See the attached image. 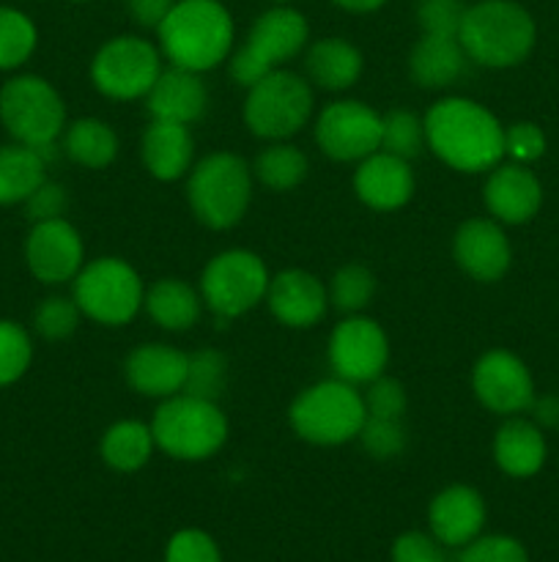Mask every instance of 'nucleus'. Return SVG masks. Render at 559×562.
Masks as SVG:
<instances>
[{"label": "nucleus", "mask_w": 559, "mask_h": 562, "mask_svg": "<svg viewBox=\"0 0 559 562\" xmlns=\"http://www.w3.org/2000/svg\"><path fill=\"white\" fill-rule=\"evenodd\" d=\"M427 148L460 173H486L504 157V126L466 97H444L425 113Z\"/></svg>", "instance_id": "nucleus-1"}, {"label": "nucleus", "mask_w": 559, "mask_h": 562, "mask_svg": "<svg viewBox=\"0 0 559 562\" xmlns=\"http://www.w3.org/2000/svg\"><path fill=\"white\" fill-rule=\"evenodd\" d=\"M157 36L162 58L197 75L233 53V20L219 0H175Z\"/></svg>", "instance_id": "nucleus-2"}, {"label": "nucleus", "mask_w": 559, "mask_h": 562, "mask_svg": "<svg viewBox=\"0 0 559 562\" xmlns=\"http://www.w3.org/2000/svg\"><path fill=\"white\" fill-rule=\"evenodd\" d=\"M537 38L535 20L513 0H480L466 5L458 42L469 60L488 69H510L526 60Z\"/></svg>", "instance_id": "nucleus-3"}, {"label": "nucleus", "mask_w": 559, "mask_h": 562, "mask_svg": "<svg viewBox=\"0 0 559 562\" xmlns=\"http://www.w3.org/2000/svg\"><path fill=\"white\" fill-rule=\"evenodd\" d=\"M0 124L11 140L47 159L66 130V104L49 80L16 75L0 88Z\"/></svg>", "instance_id": "nucleus-4"}, {"label": "nucleus", "mask_w": 559, "mask_h": 562, "mask_svg": "<svg viewBox=\"0 0 559 562\" xmlns=\"http://www.w3.org/2000/svg\"><path fill=\"white\" fill-rule=\"evenodd\" d=\"M288 420L296 437L305 442L334 448V445H345L360 437L367 420L365 398L356 384L334 376L301 390L290 404Z\"/></svg>", "instance_id": "nucleus-5"}, {"label": "nucleus", "mask_w": 559, "mask_h": 562, "mask_svg": "<svg viewBox=\"0 0 559 562\" xmlns=\"http://www.w3.org/2000/svg\"><path fill=\"white\" fill-rule=\"evenodd\" d=\"M153 442L179 461H206L228 439V420L217 401L179 393L157 406L151 420Z\"/></svg>", "instance_id": "nucleus-6"}, {"label": "nucleus", "mask_w": 559, "mask_h": 562, "mask_svg": "<svg viewBox=\"0 0 559 562\" xmlns=\"http://www.w3.org/2000/svg\"><path fill=\"white\" fill-rule=\"evenodd\" d=\"M186 198L203 225L214 231L233 228L250 206L252 168L236 154H208L190 170Z\"/></svg>", "instance_id": "nucleus-7"}, {"label": "nucleus", "mask_w": 559, "mask_h": 562, "mask_svg": "<svg viewBox=\"0 0 559 562\" xmlns=\"http://www.w3.org/2000/svg\"><path fill=\"white\" fill-rule=\"evenodd\" d=\"M307 36L310 27L299 11L283 3L274 5L252 22L244 44L230 53V77L239 86L250 88L252 82L283 69L290 58H296L305 49Z\"/></svg>", "instance_id": "nucleus-8"}, {"label": "nucleus", "mask_w": 559, "mask_h": 562, "mask_svg": "<svg viewBox=\"0 0 559 562\" xmlns=\"http://www.w3.org/2000/svg\"><path fill=\"white\" fill-rule=\"evenodd\" d=\"M71 283H75L71 296L82 316L104 324V327L129 324L140 313L142 300H146V285H142L140 274L129 263L113 256L82 263Z\"/></svg>", "instance_id": "nucleus-9"}, {"label": "nucleus", "mask_w": 559, "mask_h": 562, "mask_svg": "<svg viewBox=\"0 0 559 562\" xmlns=\"http://www.w3.org/2000/svg\"><path fill=\"white\" fill-rule=\"evenodd\" d=\"M312 115V88L305 77L277 69L247 88L244 124L263 140H288Z\"/></svg>", "instance_id": "nucleus-10"}, {"label": "nucleus", "mask_w": 559, "mask_h": 562, "mask_svg": "<svg viewBox=\"0 0 559 562\" xmlns=\"http://www.w3.org/2000/svg\"><path fill=\"white\" fill-rule=\"evenodd\" d=\"M269 269L255 252L223 250L201 274V300L217 318H239L266 300Z\"/></svg>", "instance_id": "nucleus-11"}, {"label": "nucleus", "mask_w": 559, "mask_h": 562, "mask_svg": "<svg viewBox=\"0 0 559 562\" xmlns=\"http://www.w3.org/2000/svg\"><path fill=\"white\" fill-rule=\"evenodd\" d=\"M162 71V53L148 38L115 36L99 47L91 60V82L102 97L146 99Z\"/></svg>", "instance_id": "nucleus-12"}, {"label": "nucleus", "mask_w": 559, "mask_h": 562, "mask_svg": "<svg viewBox=\"0 0 559 562\" xmlns=\"http://www.w3.org/2000/svg\"><path fill=\"white\" fill-rule=\"evenodd\" d=\"M316 143L334 162H362L381 148V113L356 99L327 104L316 119Z\"/></svg>", "instance_id": "nucleus-13"}, {"label": "nucleus", "mask_w": 559, "mask_h": 562, "mask_svg": "<svg viewBox=\"0 0 559 562\" xmlns=\"http://www.w3.org/2000/svg\"><path fill=\"white\" fill-rule=\"evenodd\" d=\"M389 362V340L381 324L367 316H349L332 329L329 366L338 379L349 384H367L381 376Z\"/></svg>", "instance_id": "nucleus-14"}, {"label": "nucleus", "mask_w": 559, "mask_h": 562, "mask_svg": "<svg viewBox=\"0 0 559 562\" xmlns=\"http://www.w3.org/2000/svg\"><path fill=\"white\" fill-rule=\"evenodd\" d=\"M471 390L486 409L513 417L532 409L535 404V382L521 357L513 351H486L471 371Z\"/></svg>", "instance_id": "nucleus-15"}, {"label": "nucleus", "mask_w": 559, "mask_h": 562, "mask_svg": "<svg viewBox=\"0 0 559 562\" xmlns=\"http://www.w3.org/2000/svg\"><path fill=\"white\" fill-rule=\"evenodd\" d=\"M25 263L44 285H60L77 278L85 263V245L66 217L33 223L25 239Z\"/></svg>", "instance_id": "nucleus-16"}, {"label": "nucleus", "mask_w": 559, "mask_h": 562, "mask_svg": "<svg viewBox=\"0 0 559 562\" xmlns=\"http://www.w3.org/2000/svg\"><path fill=\"white\" fill-rule=\"evenodd\" d=\"M266 305L285 327L310 329L327 316L329 291L316 274L305 269H285L269 280Z\"/></svg>", "instance_id": "nucleus-17"}, {"label": "nucleus", "mask_w": 559, "mask_h": 562, "mask_svg": "<svg viewBox=\"0 0 559 562\" xmlns=\"http://www.w3.org/2000/svg\"><path fill=\"white\" fill-rule=\"evenodd\" d=\"M455 261L464 269L469 278L480 280V283H493V280L504 278L513 261V250L504 236L502 223L488 217L466 220L458 231H455Z\"/></svg>", "instance_id": "nucleus-18"}, {"label": "nucleus", "mask_w": 559, "mask_h": 562, "mask_svg": "<svg viewBox=\"0 0 559 562\" xmlns=\"http://www.w3.org/2000/svg\"><path fill=\"white\" fill-rule=\"evenodd\" d=\"M190 355L168 344H142L129 351L124 362V376L135 393L146 398H170L184 393Z\"/></svg>", "instance_id": "nucleus-19"}, {"label": "nucleus", "mask_w": 559, "mask_h": 562, "mask_svg": "<svg viewBox=\"0 0 559 562\" xmlns=\"http://www.w3.org/2000/svg\"><path fill=\"white\" fill-rule=\"evenodd\" d=\"M482 198L497 223L521 225L529 223L540 209L543 187L526 165L507 162L491 168L486 187H482Z\"/></svg>", "instance_id": "nucleus-20"}, {"label": "nucleus", "mask_w": 559, "mask_h": 562, "mask_svg": "<svg viewBox=\"0 0 559 562\" xmlns=\"http://www.w3.org/2000/svg\"><path fill=\"white\" fill-rule=\"evenodd\" d=\"M354 192L365 206L376 212H395L414 195V170L409 159H400L378 148L376 154L356 162Z\"/></svg>", "instance_id": "nucleus-21"}, {"label": "nucleus", "mask_w": 559, "mask_h": 562, "mask_svg": "<svg viewBox=\"0 0 559 562\" xmlns=\"http://www.w3.org/2000/svg\"><path fill=\"white\" fill-rule=\"evenodd\" d=\"M427 525L442 547L464 549L486 527V503L471 486H447L433 497Z\"/></svg>", "instance_id": "nucleus-22"}, {"label": "nucleus", "mask_w": 559, "mask_h": 562, "mask_svg": "<svg viewBox=\"0 0 559 562\" xmlns=\"http://www.w3.org/2000/svg\"><path fill=\"white\" fill-rule=\"evenodd\" d=\"M208 104L206 82L197 71L181 69L170 64L168 69L159 71L157 82L146 97V108L151 119L173 121V124H195L203 119Z\"/></svg>", "instance_id": "nucleus-23"}, {"label": "nucleus", "mask_w": 559, "mask_h": 562, "mask_svg": "<svg viewBox=\"0 0 559 562\" xmlns=\"http://www.w3.org/2000/svg\"><path fill=\"white\" fill-rule=\"evenodd\" d=\"M140 157L153 179H184L192 170V159H195V140H192L190 126L151 119V124L142 132Z\"/></svg>", "instance_id": "nucleus-24"}, {"label": "nucleus", "mask_w": 559, "mask_h": 562, "mask_svg": "<svg viewBox=\"0 0 559 562\" xmlns=\"http://www.w3.org/2000/svg\"><path fill=\"white\" fill-rule=\"evenodd\" d=\"M493 461L510 477H532L546 464V437L540 426L513 415L493 437Z\"/></svg>", "instance_id": "nucleus-25"}, {"label": "nucleus", "mask_w": 559, "mask_h": 562, "mask_svg": "<svg viewBox=\"0 0 559 562\" xmlns=\"http://www.w3.org/2000/svg\"><path fill=\"white\" fill-rule=\"evenodd\" d=\"M469 64V55L460 47L458 36H433L422 33L420 42L411 47L409 71L422 88H447L460 80Z\"/></svg>", "instance_id": "nucleus-26"}, {"label": "nucleus", "mask_w": 559, "mask_h": 562, "mask_svg": "<svg viewBox=\"0 0 559 562\" xmlns=\"http://www.w3.org/2000/svg\"><path fill=\"white\" fill-rule=\"evenodd\" d=\"M142 307L157 327L168 333H184L192 329L201 318L203 300L201 291L179 278H162L146 291Z\"/></svg>", "instance_id": "nucleus-27"}, {"label": "nucleus", "mask_w": 559, "mask_h": 562, "mask_svg": "<svg viewBox=\"0 0 559 562\" xmlns=\"http://www.w3.org/2000/svg\"><path fill=\"white\" fill-rule=\"evenodd\" d=\"M310 82L323 91H345L362 75V53L345 38H321L305 55Z\"/></svg>", "instance_id": "nucleus-28"}, {"label": "nucleus", "mask_w": 559, "mask_h": 562, "mask_svg": "<svg viewBox=\"0 0 559 562\" xmlns=\"http://www.w3.org/2000/svg\"><path fill=\"white\" fill-rule=\"evenodd\" d=\"M47 179V159L22 143L0 146V206L25 203L27 195Z\"/></svg>", "instance_id": "nucleus-29"}, {"label": "nucleus", "mask_w": 559, "mask_h": 562, "mask_svg": "<svg viewBox=\"0 0 559 562\" xmlns=\"http://www.w3.org/2000/svg\"><path fill=\"white\" fill-rule=\"evenodd\" d=\"M64 154L82 168H107L118 157V135L102 119H77L66 124Z\"/></svg>", "instance_id": "nucleus-30"}, {"label": "nucleus", "mask_w": 559, "mask_h": 562, "mask_svg": "<svg viewBox=\"0 0 559 562\" xmlns=\"http://www.w3.org/2000/svg\"><path fill=\"white\" fill-rule=\"evenodd\" d=\"M153 431L151 426L140 420H121L104 431L99 453L104 464L113 467L115 472H137L148 464L153 456Z\"/></svg>", "instance_id": "nucleus-31"}, {"label": "nucleus", "mask_w": 559, "mask_h": 562, "mask_svg": "<svg viewBox=\"0 0 559 562\" xmlns=\"http://www.w3.org/2000/svg\"><path fill=\"white\" fill-rule=\"evenodd\" d=\"M252 176L263 187L274 192H288L299 187L307 176V157L301 148L290 146L285 140H274L263 148L252 165Z\"/></svg>", "instance_id": "nucleus-32"}, {"label": "nucleus", "mask_w": 559, "mask_h": 562, "mask_svg": "<svg viewBox=\"0 0 559 562\" xmlns=\"http://www.w3.org/2000/svg\"><path fill=\"white\" fill-rule=\"evenodd\" d=\"M38 31L31 16L11 5H0V71H14L33 55Z\"/></svg>", "instance_id": "nucleus-33"}, {"label": "nucleus", "mask_w": 559, "mask_h": 562, "mask_svg": "<svg viewBox=\"0 0 559 562\" xmlns=\"http://www.w3.org/2000/svg\"><path fill=\"white\" fill-rule=\"evenodd\" d=\"M425 140V121L411 110H389L381 115V151L395 154L400 159L420 157Z\"/></svg>", "instance_id": "nucleus-34"}, {"label": "nucleus", "mask_w": 559, "mask_h": 562, "mask_svg": "<svg viewBox=\"0 0 559 562\" xmlns=\"http://www.w3.org/2000/svg\"><path fill=\"white\" fill-rule=\"evenodd\" d=\"M329 305L338 307L345 316H356L370 305L373 294H376V278L370 269L360 267V263H349V267L338 269L329 283Z\"/></svg>", "instance_id": "nucleus-35"}, {"label": "nucleus", "mask_w": 559, "mask_h": 562, "mask_svg": "<svg viewBox=\"0 0 559 562\" xmlns=\"http://www.w3.org/2000/svg\"><path fill=\"white\" fill-rule=\"evenodd\" d=\"M33 362V340L25 327L0 318V387L20 382Z\"/></svg>", "instance_id": "nucleus-36"}, {"label": "nucleus", "mask_w": 559, "mask_h": 562, "mask_svg": "<svg viewBox=\"0 0 559 562\" xmlns=\"http://www.w3.org/2000/svg\"><path fill=\"white\" fill-rule=\"evenodd\" d=\"M225 382H228V360L219 351L201 349L190 355L184 393L206 401H217L223 395Z\"/></svg>", "instance_id": "nucleus-37"}, {"label": "nucleus", "mask_w": 559, "mask_h": 562, "mask_svg": "<svg viewBox=\"0 0 559 562\" xmlns=\"http://www.w3.org/2000/svg\"><path fill=\"white\" fill-rule=\"evenodd\" d=\"M80 316L82 311L77 307L75 296H47L33 313V329L44 340H66L80 324Z\"/></svg>", "instance_id": "nucleus-38"}, {"label": "nucleus", "mask_w": 559, "mask_h": 562, "mask_svg": "<svg viewBox=\"0 0 559 562\" xmlns=\"http://www.w3.org/2000/svg\"><path fill=\"white\" fill-rule=\"evenodd\" d=\"M362 448L373 456V459H395L406 450V428L403 420L395 417H370L367 415L365 426H362L360 437Z\"/></svg>", "instance_id": "nucleus-39"}, {"label": "nucleus", "mask_w": 559, "mask_h": 562, "mask_svg": "<svg viewBox=\"0 0 559 562\" xmlns=\"http://www.w3.org/2000/svg\"><path fill=\"white\" fill-rule=\"evenodd\" d=\"M365 398V409L370 417H395V420H403V412L409 398H406V390L398 379L392 376H376L373 382H367V390L362 393Z\"/></svg>", "instance_id": "nucleus-40"}, {"label": "nucleus", "mask_w": 559, "mask_h": 562, "mask_svg": "<svg viewBox=\"0 0 559 562\" xmlns=\"http://www.w3.org/2000/svg\"><path fill=\"white\" fill-rule=\"evenodd\" d=\"M464 14V0H420L417 5L422 33H433V36H458Z\"/></svg>", "instance_id": "nucleus-41"}, {"label": "nucleus", "mask_w": 559, "mask_h": 562, "mask_svg": "<svg viewBox=\"0 0 559 562\" xmlns=\"http://www.w3.org/2000/svg\"><path fill=\"white\" fill-rule=\"evenodd\" d=\"M164 562H223V554L208 532L181 530L168 541Z\"/></svg>", "instance_id": "nucleus-42"}, {"label": "nucleus", "mask_w": 559, "mask_h": 562, "mask_svg": "<svg viewBox=\"0 0 559 562\" xmlns=\"http://www.w3.org/2000/svg\"><path fill=\"white\" fill-rule=\"evenodd\" d=\"M458 562H529V554L510 536H477L466 543Z\"/></svg>", "instance_id": "nucleus-43"}, {"label": "nucleus", "mask_w": 559, "mask_h": 562, "mask_svg": "<svg viewBox=\"0 0 559 562\" xmlns=\"http://www.w3.org/2000/svg\"><path fill=\"white\" fill-rule=\"evenodd\" d=\"M546 154V135L532 121H518V124L504 130V157L518 165L537 162Z\"/></svg>", "instance_id": "nucleus-44"}, {"label": "nucleus", "mask_w": 559, "mask_h": 562, "mask_svg": "<svg viewBox=\"0 0 559 562\" xmlns=\"http://www.w3.org/2000/svg\"><path fill=\"white\" fill-rule=\"evenodd\" d=\"M25 214L31 223H47V220H60L69 206V195H66L64 187L58 181L44 179L36 190L27 195V201L22 203Z\"/></svg>", "instance_id": "nucleus-45"}, {"label": "nucleus", "mask_w": 559, "mask_h": 562, "mask_svg": "<svg viewBox=\"0 0 559 562\" xmlns=\"http://www.w3.org/2000/svg\"><path fill=\"white\" fill-rule=\"evenodd\" d=\"M392 562H447L442 543L425 532H403L392 547Z\"/></svg>", "instance_id": "nucleus-46"}, {"label": "nucleus", "mask_w": 559, "mask_h": 562, "mask_svg": "<svg viewBox=\"0 0 559 562\" xmlns=\"http://www.w3.org/2000/svg\"><path fill=\"white\" fill-rule=\"evenodd\" d=\"M173 5L175 0H129V11L137 25L153 27V31L162 25V20L170 14Z\"/></svg>", "instance_id": "nucleus-47"}, {"label": "nucleus", "mask_w": 559, "mask_h": 562, "mask_svg": "<svg viewBox=\"0 0 559 562\" xmlns=\"http://www.w3.org/2000/svg\"><path fill=\"white\" fill-rule=\"evenodd\" d=\"M532 409H535L537 423H543V426H559V398H535Z\"/></svg>", "instance_id": "nucleus-48"}, {"label": "nucleus", "mask_w": 559, "mask_h": 562, "mask_svg": "<svg viewBox=\"0 0 559 562\" xmlns=\"http://www.w3.org/2000/svg\"><path fill=\"white\" fill-rule=\"evenodd\" d=\"M332 3L340 5V9H345V11H356V14H365V11L381 9L387 0H332Z\"/></svg>", "instance_id": "nucleus-49"}, {"label": "nucleus", "mask_w": 559, "mask_h": 562, "mask_svg": "<svg viewBox=\"0 0 559 562\" xmlns=\"http://www.w3.org/2000/svg\"><path fill=\"white\" fill-rule=\"evenodd\" d=\"M71 3H85V0H71Z\"/></svg>", "instance_id": "nucleus-50"}, {"label": "nucleus", "mask_w": 559, "mask_h": 562, "mask_svg": "<svg viewBox=\"0 0 559 562\" xmlns=\"http://www.w3.org/2000/svg\"><path fill=\"white\" fill-rule=\"evenodd\" d=\"M274 3H288V0H274Z\"/></svg>", "instance_id": "nucleus-51"}]
</instances>
